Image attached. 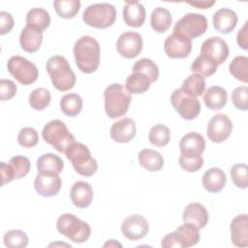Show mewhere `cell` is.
<instances>
[{
	"label": "cell",
	"mask_w": 248,
	"mask_h": 248,
	"mask_svg": "<svg viewBox=\"0 0 248 248\" xmlns=\"http://www.w3.org/2000/svg\"><path fill=\"white\" fill-rule=\"evenodd\" d=\"M170 139V129L164 124H156L151 127L148 134L149 141L158 147L165 146L169 143Z\"/></svg>",
	"instance_id": "cell-37"
},
{
	"label": "cell",
	"mask_w": 248,
	"mask_h": 248,
	"mask_svg": "<svg viewBox=\"0 0 248 248\" xmlns=\"http://www.w3.org/2000/svg\"><path fill=\"white\" fill-rule=\"evenodd\" d=\"M152 81L150 78L139 72H133L131 74L125 82V88L132 94H142L146 92Z\"/></svg>",
	"instance_id": "cell-32"
},
{
	"label": "cell",
	"mask_w": 248,
	"mask_h": 248,
	"mask_svg": "<svg viewBox=\"0 0 248 248\" xmlns=\"http://www.w3.org/2000/svg\"><path fill=\"white\" fill-rule=\"evenodd\" d=\"M231 239L237 247L248 246V216L239 214L231 222Z\"/></svg>",
	"instance_id": "cell-18"
},
{
	"label": "cell",
	"mask_w": 248,
	"mask_h": 248,
	"mask_svg": "<svg viewBox=\"0 0 248 248\" xmlns=\"http://www.w3.org/2000/svg\"><path fill=\"white\" fill-rule=\"evenodd\" d=\"M181 89L192 96H202L205 89L204 78L198 74H192L184 79Z\"/></svg>",
	"instance_id": "cell-36"
},
{
	"label": "cell",
	"mask_w": 248,
	"mask_h": 248,
	"mask_svg": "<svg viewBox=\"0 0 248 248\" xmlns=\"http://www.w3.org/2000/svg\"><path fill=\"white\" fill-rule=\"evenodd\" d=\"M3 242L9 248H23L28 245V236L23 231L10 230L4 234Z\"/></svg>",
	"instance_id": "cell-40"
},
{
	"label": "cell",
	"mask_w": 248,
	"mask_h": 248,
	"mask_svg": "<svg viewBox=\"0 0 248 248\" xmlns=\"http://www.w3.org/2000/svg\"><path fill=\"white\" fill-rule=\"evenodd\" d=\"M82 19L88 26L105 29L110 27L115 22L116 10L108 3L93 4L85 9Z\"/></svg>",
	"instance_id": "cell-7"
},
{
	"label": "cell",
	"mask_w": 248,
	"mask_h": 248,
	"mask_svg": "<svg viewBox=\"0 0 248 248\" xmlns=\"http://www.w3.org/2000/svg\"><path fill=\"white\" fill-rule=\"evenodd\" d=\"M15 24L13 16L5 11L0 12V34L5 35L13 29Z\"/></svg>",
	"instance_id": "cell-48"
},
{
	"label": "cell",
	"mask_w": 248,
	"mask_h": 248,
	"mask_svg": "<svg viewBox=\"0 0 248 248\" xmlns=\"http://www.w3.org/2000/svg\"><path fill=\"white\" fill-rule=\"evenodd\" d=\"M63 168L64 162L59 156L53 153L43 154L37 160L38 173L42 175L57 176L63 170Z\"/></svg>",
	"instance_id": "cell-23"
},
{
	"label": "cell",
	"mask_w": 248,
	"mask_h": 248,
	"mask_svg": "<svg viewBox=\"0 0 248 248\" xmlns=\"http://www.w3.org/2000/svg\"><path fill=\"white\" fill-rule=\"evenodd\" d=\"M170 103L175 111L185 120H193L201 112V105L197 97L188 94L181 88L172 92Z\"/></svg>",
	"instance_id": "cell-11"
},
{
	"label": "cell",
	"mask_w": 248,
	"mask_h": 248,
	"mask_svg": "<svg viewBox=\"0 0 248 248\" xmlns=\"http://www.w3.org/2000/svg\"><path fill=\"white\" fill-rule=\"evenodd\" d=\"M164 50L170 58H186L192 50V40L182 35L172 33L164 43Z\"/></svg>",
	"instance_id": "cell-14"
},
{
	"label": "cell",
	"mask_w": 248,
	"mask_h": 248,
	"mask_svg": "<svg viewBox=\"0 0 248 248\" xmlns=\"http://www.w3.org/2000/svg\"><path fill=\"white\" fill-rule=\"evenodd\" d=\"M10 166L12 167L14 173H15V178L19 179L21 177H24L25 175L28 174L31 164L30 161L27 157L25 156H15L10 159L9 162Z\"/></svg>",
	"instance_id": "cell-43"
},
{
	"label": "cell",
	"mask_w": 248,
	"mask_h": 248,
	"mask_svg": "<svg viewBox=\"0 0 248 248\" xmlns=\"http://www.w3.org/2000/svg\"><path fill=\"white\" fill-rule=\"evenodd\" d=\"M172 22V17L169 10L158 7L153 10L150 16V23L153 30L158 33H164L169 30Z\"/></svg>",
	"instance_id": "cell-31"
},
{
	"label": "cell",
	"mask_w": 248,
	"mask_h": 248,
	"mask_svg": "<svg viewBox=\"0 0 248 248\" xmlns=\"http://www.w3.org/2000/svg\"><path fill=\"white\" fill-rule=\"evenodd\" d=\"M26 25L43 32L50 24V16L45 9L33 8L26 15Z\"/></svg>",
	"instance_id": "cell-30"
},
{
	"label": "cell",
	"mask_w": 248,
	"mask_h": 248,
	"mask_svg": "<svg viewBox=\"0 0 248 248\" xmlns=\"http://www.w3.org/2000/svg\"><path fill=\"white\" fill-rule=\"evenodd\" d=\"M7 68L9 73L23 85L32 84L39 77L36 65L19 55L12 56L7 63Z\"/></svg>",
	"instance_id": "cell-9"
},
{
	"label": "cell",
	"mask_w": 248,
	"mask_h": 248,
	"mask_svg": "<svg viewBox=\"0 0 248 248\" xmlns=\"http://www.w3.org/2000/svg\"><path fill=\"white\" fill-rule=\"evenodd\" d=\"M229 70L231 75L236 79L242 82L248 81V58L246 56L234 57L230 63Z\"/></svg>",
	"instance_id": "cell-38"
},
{
	"label": "cell",
	"mask_w": 248,
	"mask_h": 248,
	"mask_svg": "<svg viewBox=\"0 0 248 248\" xmlns=\"http://www.w3.org/2000/svg\"><path fill=\"white\" fill-rule=\"evenodd\" d=\"M179 165L184 170L188 172H195L202 167L203 159L202 156L181 154L179 157Z\"/></svg>",
	"instance_id": "cell-45"
},
{
	"label": "cell",
	"mask_w": 248,
	"mask_h": 248,
	"mask_svg": "<svg viewBox=\"0 0 248 248\" xmlns=\"http://www.w3.org/2000/svg\"><path fill=\"white\" fill-rule=\"evenodd\" d=\"M236 42L239 47L244 50L248 49V21H246L237 32Z\"/></svg>",
	"instance_id": "cell-50"
},
{
	"label": "cell",
	"mask_w": 248,
	"mask_h": 248,
	"mask_svg": "<svg viewBox=\"0 0 248 248\" xmlns=\"http://www.w3.org/2000/svg\"><path fill=\"white\" fill-rule=\"evenodd\" d=\"M44 140L52 145L57 151L65 153L70 144L75 142V137L70 133L64 122L58 119L49 121L42 131Z\"/></svg>",
	"instance_id": "cell-6"
},
{
	"label": "cell",
	"mask_w": 248,
	"mask_h": 248,
	"mask_svg": "<svg viewBox=\"0 0 248 248\" xmlns=\"http://www.w3.org/2000/svg\"><path fill=\"white\" fill-rule=\"evenodd\" d=\"M74 56L78 70L85 74L95 72L100 64L99 43L90 36H82L75 43Z\"/></svg>",
	"instance_id": "cell-1"
},
{
	"label": "cell",
	"mask_w": 248,
	"mask_h": 248,
	"mask_svg": "<svg viewBox=\"0 0 248 248\" xmlns=\"http://www.w3.org/2000/svg\"><path fill=\"white\" fill-rule=\"evenodd\" d=\"M212 21L215 30L222 34H229L236 26L237 16L234 11L228 8H222L214 13Z\"/></svg>",
	"instance_id": "cell-22"
},
{
	"label": "cell",
	"mask_w": 248,
	"mask_h": 248,
	"mask_svg": "<svg viewBox=\"0 0 248 248\" xmlns=\"http://www.w3.org/2000/svg\"><path fill=\"white\" fill-rule=\"evenodd\" d=\"M248 168L245 164H235L231 169L232 183L240 189H246L248 186Z\"/></svg>",
	"instance_id": "cell-42"
},
{
	"label": "cell",
	"mask_w": 248,
	"mask_h": 248,
	"mask_svg": "<svg viewBox=\"0 0 248 248\" xmlns=\"http://www.w3.org/2000/svg\"><path fill=\"white\" fill-rule=\"evenodd\" d=\"M232 128V123L227 114L217 113L207 124V137L213 142H222L231 136Z\"/></svg>",
	"instance_id": "cell-12"
},
{
	"label": "cell",
	"mask_w": 248,
	"mask_h": 248,
	"mask_svg": "<svg viewBox=\"0 0 248 248\" xmlns=\"http://www.w3.org/2000/svg\"><path fill=\"white\" fill-rule=\"evenodd\" d=\"M17 141L22 147H34L39 141L38 133L32 127H24L18 133Z\"/></svg>",
	"instance_id": "cell-44"
},
{
	"label": "cell",
	"mask_w": 248,
	"mask_h": 248,
	"mask_svg": "<svg viewBox=\"0 0 248 248\" xmlns=\"http://www.w3.org/2000/svg\"><path fill=\"white\" fill-rule=\"evenodd\" d=\"M136 123L131 118H122L114 122L110 128V138L120 143L129 142L136 136Z\"/></svg>",
	"instance_id": "cell-17"
},
{
	"label": "cell",
	"mask_w": 248,
	"mask_h": 248,
	"mask_svg": "<svg viewBox=\"0 0 248 248\" xmlns=\"http://www.w3.org/2000/svg\"><path fill=\"white\" fill-rule=\"evenodd\" d=\"M133 72H139L147 76L152 82L156 81L159 78L158 66L148 58H141L138 60L133 66Z\"/></svg>",
	"instance_id": "cell-41"
},
{
	"label": "cell",
	"mask_w": 248,
	"mask_h": 248,
	"mask_svg": "<svg viewBox=\"0 0 248 248\" xmlns=\"http://www.w3.org/2000/svg\"><path fill=\"white\" fill-rule=\"evenodd\" d=\"M62 186L61 178L57 176L37 174L34 180V187L37 193L43 197L49 198L58 194Z\"/></svg>",
	"instance_id": "cell-20"
},
{
	"label": "cell",
	"mask_w": 248,
	"mask_h": 248,
	"mask_svg": "<svg viewBox=\"0 0 248 248\" xmlns=\"http://www.w3.org/2000/svg\"><path fill=\"white\" fill-rule=\"evenodd\" d=\"M149 231V225L145 217L140 214H132L124 219L121 224L123 235L130 240H138L144 237Z\"/></svg>",
	"instance_id": "cell-15"
},
{
	"label": "cell",
	"mask_w": 248,
	"mask_h": 248,
	"mask_svg": "<svg viewBox=\"0 0 248 248\" xmlns=\"http://www.w3.org/2000/svg\"><path fill=\"white\" fill-rule=\"evenodd\" d=\"M226 174L224 170L213 167L208 169L202 175V185L209 193H219L226 184Z\"/></svg>",
	"instance_id": "cell-26"
},
{
	"label": "cell",
	"mask_w": 248,
	"mask_h": 248,
	"mask_svg": "<svg viewBox=\"0 0 248 248\" xmlns=\"http://www.w3.org/2000/svg\"><path fill=\"white\" fill-rule=\"evenodd\" d=\"M53 7L57 15L62 18H73L77 16L80 8L79 0H56Z\"/></svg>",
	"instance_id": "cell-35"
},
{
	"label": "cell",
	"mask_w": 248,
	"mask_h": 248,
	"mask_svg": "<svg viewBox=\"0 0 248 248\" xmlns=\"http://www.w3.org/2000/svg\"><path fill=\"white\" fill-rule=\"evenodd\" d=\"M43 42V32L26 25L20 33L19 44L21 48L29 53L36 52Z\"/></svg>",
	"instance_id": "cell-27"
},
{
	"label": "cell",
	"mask_w": 248,
	"mask_h": 248,
	"mask_svg": "<svg viewBox=\"0 0 248 248\" xmlns=\"http://www.w3.org/2000/svg\"><path fill=\"white\" fill-rule=\"evenodd\" d=\"M187 4L197 7L199 9H207L210 8L215 4V1H194V2H187Z\"/></svg>",
	"instance_id": "cell-51"
},
{
	"label": "cell",
	"mask_w": 248,
	"mask_h": 248,
	"mask_svg": "<svg viewBox=\"0 0 248 248\" xmlns=\"http://www.w3.org/2000/svg\"><path fill=\"white\" fill-rule=\"evenodd\" d=\"M71 201L78 208L88 207L94 197L91 185L85 181H77L73 184L70 192Z\"/></svg>",
	"instance_id": "cell-19"
},
{
	"label": "cell",
	"mask_w": 248,
	"mask_h": 248,
	"mask_svg": "<svg viewBox=\"0 0 248 248\" xmlns=\"http://www.w3.org/2000/svg\"><path fill=\"white\" fill-rule=\"evenodd\" d=\"M138 159L140 165L151 172L159 171L164 166V158L161 153L150 148L140 150L138 155Z\"/></svg>",
	"instance_id": "cell-28"
},
{
	"label": "cell",
	"mask_w": 248,
	"mask_h": 248,
	"mask_svg": "<svg viewBox=\"0 0 248 248\" xmlns=\"http://www.w3.org/2000/svg\"><path fill=\"white\" fill-rule=\"evenodd\" d=\"M52 85L59 91H68L76 84V75L67 59L61 55L51 56L46 65Z\"/></svg>",
	"instance_id": "cell-2"
},
{
	"label": "cell",
	"mask_w": 248,
	"mask_h": 248,
	"mask_svg": "<svg viewBox=\"0 0 248 248\" xmlns=\"http://www.w3.org/2000/svg\"><path fill=\"white\" fill-rule=\"evenodd\" d=\"M200 240L199 229L192 223L184 222L175 231L164 236L161 242L163 248H187L196 245Z\"/></svg>",
	"instance_id": "cell-8"
},
{
	"label": "cell",
	"mask_w": 248,
	"mask_h": 248,
	"mask_svg": "<svg viewBox=\"0 0 248 248\" xmlns=\"http://www.w3.org/2000/svg\"><path fill=\"white\" fill-rule=\"evenodd\" d=\"M16 93V85L10 79L2 78L0 80V99L7 101L12 99Z\"/></svg>",
	"instance_id": "cell-47"
},
{
	"label": "cell",
	"mask_w": 248,
	"mask_h": 248,
	"mask_svg": "<svg viewBox=\"0 0 248 248\" xmlns=\"http://www.w3.org/2000/svg\"><path fill=\"white\" fill-rule=\"evenodd\" d=\"M227 91L223 87L217 85L209 87L203 95V102L205 106L212 110L223 108L227 104Z\"/></svg>",
	"instance_id": "cell-29"
},
{
	"label": "cell",
	"mask_w": 248,
	"mask_h": 248,
	"mask_svg": "<svg viewBox=\"0 0 248 248\" xmlns=\"http://www.w3.org/2000/svg\"><path fill=\"white\" fill-rule=\"evenodd\" d=\"M182 219L184 222L194 224L200 230L206 226L208 222V213L202 203L192 202L185 207Z\"/></svg>",
	"instance_id": "cell-25"
},
{
	"label": "cell",
	"mask_w": 248,
	"mask_h": 248,
	"mask_svg": "<svg viewBox=\"0 0 248 248\" xmlns=\"http://www.w3.org/2000/svg\"><path fill=\"white\" fill-rule=\"evenodd\" d=\"M206 29L207 19L203 15L188 13L176 21L173 27V33L192 40L203 35Z\"/></svg>",
	"instance_id": "cell-10"
},
{
	"label": "cell",
	"mask_w": 248,
	"mask_h": 248,
	"mask_svg": "<svg viewBox=\"0 0 248 248\" xmlns=\"http://www.w3.org/2000/svg\"><path fill=\"white\" fill-rule=\"evenodd\" d=\"M248 88L246 86L236 87L232 93V102L233 106L239 110L248 109V101H247Z\"/></svg>",
	"instance_id": "cell-46"
},
{
	"label": "cell",
	"mask_w": 248,
	"mask_h": 248,
	"mask_svg": "<svg viewBox=\"0 0 248 248\" xmlns=\"http://www.w3.org/2000/svg\"><path fill=\"white\" fill-rule=\"evenodd\" d=\"M104 246L106 247V246H119V247H121V244L120 243H118L117 241H115L114 239H110L109 241H108L107 243H105L104 244Z\"/></svg>",
	"instance_id": "cell-52"
},
{
	"label": "cell",
	"mask_w": 248,
	"mask_h": 248,
	"mask_svg": "<svg viewBox=\"0 0 248 248\" xmlns=\"http://www.w3.org/2000/svg\"><path fill=\"white\" fill-rule=\"evenodd\" d=\"M56 228L62 235L76 243L85 242L91 234L90 226L71 213L60 215L56 222Z\"/></svg>",
	"instance_id": "cell-5"
},
{
	"label": "cell",
	"mask_w": 248,
	"mask_h": 248,
	"mask_svg": "<svg viewBox=\"0 0 248 248\" xmlns=\"http://www.w3.org/2000/svg\"><path fill=\"white\" fill-rule=\"evenodd\" d=\"M0 170H1V178H2V186L13 181L15 178V173L10 166V164H6L5 162L0 163Z\"/></svg>",
	"instance_id": "cell-49"
},
{
	"label": "cell",
	"mask_w": 248,
	"mask_h": 248,
	"mask_svg": "<svg viewBox=\"0 0 248 248\" xmlns=\"http://www.w3.org/2000/svg\"><path fill=\"white\" fill-rule=\"evenodd\" d=\"M218 66L219 65L214 60L210 59L205 55L200 54L192 63L191 70L194 74H198L203 78H207L212 76L216 72Z\"/></svg>",
	"instance_id": "cell-34"
},
{
	"label": "cell",
	"mask_w": 248,
	"mask_h": 248,
	"mask_svg": "<svg viewBox=\"0 0 248 248\" xmlns=\"http://www.w3.org/2000/svg\"><path fill=\"white\" fill-rule=\"evenodd\" d=\"M65 154L78 174L89 177L97 171V161L91 156V153L85 144L75 141L69 145Z\"/></svg>",
	"instance_id": "cell-4"
},
{
	"label": "cell",
	"mask_w": 248,
	"mask_h": 248,
	"mask_svg": "<svg viewBox=\"0 0 248 248\" xmlns=\"http://www.w3.org/2000/svg\"><path fill=\"white\" fill-rule=\"evenodd\" d=\"M50 92L43 87L36 88L29 95V105L35 110H44L50 103Z\"/></svg>",
	"instance_id": "cell-39"
},
{
	"label": "cell",
	"mask_w": 248,
	"mask_h": 248,
	"mask_svg": "<svg viewBox=\"0 0 248 248\" xmlns=\"http://www.w3.org/2000/svg\"><path fill=\"white\" fill-rule=\"evenodd\" d=\"M61 111L70 117L77 116L82 108V99L78 94L70 93L64 95L60 100Z\"/></svg>",
	"instance_id": "cell-33"
},
{
	"label": "cell",
	"mask_w": 248,
	"mask_h": 248,
	"mask_svg": "<svg viewBox=\"0 0 248 248\" xmlns=\"http://www.w3.org/2000/svg\"><path fill=\"white\" fill-rule=\"evenodd\" d=\"M228 44L220 37L206 39L201 46V54L214 60L218 65L223 64L229 56Z\"/></svg>",
	"instance_id": "cell-16"
},
{
	"label": "cell",
	"mask_w": 248,
	"mask_h": 248,
	"mask_svg": "<svg viewBox=\"0 0 248 248\" xmlns=\"http://www.w3.org/2000/svg\"><path fill=\"white\" fill-rule=\"evenodd\" d=\"M205 148V140L203 137L195 132H190L184 135L179 142V149L183 155L202 156Z\"/></svg>",
	"instance_id": "cell-21"
},
{
	"label": "cell",
	"mask_w": 248,
	"mask_h": 248,
	"mask_svg": "<svg viewBox=\"0 0 248 248\" xmlns=\"http://www.w3.org/2000/svg\"><path fill=\"white\" fill-rule=\"evenodd\" d=\"M116 49L122 57L128 59L137 57L142 50L141 36L132 31L122 33L117 39Z\"/></svg>",
	"instance_id": "cell-13"
},
{
	"label": "cell",
	"mask_w": 248,
	"mask_h": 248,
	"mask_svg": "<svg viewBox=\"0 0 248 248\" xmlns=\"http://www.w3.org/2000/svg\"><path fill=\"white\" fill-rule=\"evenodd\" d=\"M124 22L131 27H140L145 20V8L138 1H128L122 11Z\"/></svg>",
	"instance_id": "cell-24"
},
{
	"label": "cell",
	"mask_w": 248,
	"mask_h": 248,
	"mask_svg": "<svg viewBox=\"0 0 248 248\" xmlns=\"http://www.w3.org/2000/svg\"><path fill=\"white\" fill-rule=\"evenodd\" d=\"M104 99L107 115L111 119H115L127 113L132 97L124 85L112 83L106 88Z\"/></svg>",
	"instance_id": "cell-3"
}]
</instances>
